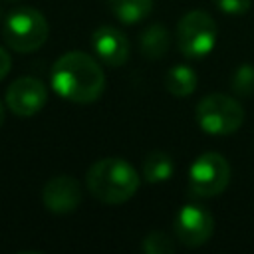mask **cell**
<instances>
[{
	"mask_svg": "<svg viewBox=\"0 0 254 254\" xmlns=\"http://www.w3.org/2000/svg\"><path fill=\"white\" fill-rule=\"evenodd\" d=\"M54 91L73 103H91L105 89L101 65L85 52H67L52 67Z\"/></svg>",
	"mask_w": 254,
	"mask_h": 254,
	"instance_id": "1",
	"label": "cell"
},
{
	"mask_svg": "<svg viewBox=\"0 0 254 254\" xmlns=\"http://www.w3.org/2000/svg\"><path fill=\"white\" fill-rule=\"evenodd\" d=\"M91 196L105 204H121L129 200L139 189L137 171L119 157H105L95 161L85 177Z\"/></svg>",
	"mask_w": 254,
	"mask_h": 254,
	"instance_id": "2",
	"label": "cell"
},
{
	"mask_svg": "<svg viewBox=\"0 0 254 254\" xmlns=\"http://www.w3.org/2000/svg\"><path fill=\"white\" fill-rule=\"evenodd\" d=\"M50 26L44 14L36 8H18L4 20L2 36L8 48L20 54H30L42 48L48 40Z\"/></svg>",
	"mask_w": 254,
	"mask_h": 254,
	"instance_id": "3",
	"label": "cell"
},
{
	"mask_svg": "<svg viewBox=\"0 0 254 254\" xmlns=\"http://www.w3.org/2000/svg\"><path fill=\"white\" fill-rule=\"evenodd\" d=\"M196 121L210 135L236 133L244 121V109L238 99L226 93H210L196 105Z\"/></svg>",
	"mask_w": 254,
	"mask_h": 254,
	"instance_id": "4",
	"label": "cell"
},
{
	"mask_svg": "<svg viewBox=\"0 0 254 254\" xmlns=\"http://www.w3.org/2000/svg\"><path fill=\"white\" fill-rule=\"evenodd\" d=\"M179 50L187 58H202L216 44V22L204 10L185 14L177 24Z\"/></svg>",
	"mask_w": 254,
	"mask_h": 254,
	"instance_id": "5",
	"label": "cell"
},
{
	"mask_svg": "<svg viewBox=\"0 0 254 254\" xmlns=\"http://www.w3.org/2000/svg\"><path fill=\"white\" fill-rule=\"evenodd\" d=\"M230 183V165L224 155L208 151L194 159L189 171V189L194 196L210 198L220 194Z\"/></svg>",
	"mask_w": 254,
	"mask_h": 254,
	"instance_id": "6",
	"label": "cell"
},
{
	"mask_svg": "<svg viewBox=\"0 0 254 254\" xmlns=\"http://www.w3.org/2000/svg\"><path fill=\"white\" fill-rule=\"evenodd\" d=\"M212 230H214L212 214L198 204L183 206L175 218V234L189 248L202 246L210 238Z\"/></svg>",
	"mask_w": 254,
	"mask_h": 254,
	"instance_id": "7",
	"label": "cell"
},
{
	"mask_svg": "<svg viewBox=\"0 0 254 254\" xmlns=\"http://www.w3.org/2000/svg\"><path fill=\"white\" fill-rule=\"evenodd\" d=\"M48 101L46 85L36 77H18L6 89V105L18 117H32Z\"/></svg>",
	"mask_w": 254,
	"mask_h": 254,
	"instance_id": "8",
	"label": "cell"
},
{
	"mask_svg": "<svg viewBox=\"0 0 254 254\" xmlns=\"http://www.w3.org/2000/svg\"><path fill=\"white\" fill-rule=\"evenodd\" d=\"M42 202L54 214L73 212L81 202V187L69 175L52 177L42 189Z\"/></svg>",
	"mask_w": 254,
	"mask_h": 254,
	"instance_id": "9",
	"label": "cell"
},
{
	"mask_svg": "<svg viewBox=\"0 0 254 254\" xmlns=\"http://www.w3.org/2000/svg\"><path fill=\"white\" fill-rule=\"evenodd\" d=\"M91 48L97 58L111 67L123 65L131 54V44L127 36L113 26H99L91 34Z\"/></svg>",
	"mask_w": 254,
	"mask_h": 254,
	"instance_id": "10",
	"label": "cell"
},
{
	"mask_svg": "<svg viewBox=\"0 0 254 254\" xmlns=\"http://www.w3.org/2000/svg\"><path fill=\"white\" fill-rule=\"evenodd\" d=\"M169 46H171V36L163 24H151L149 28L143 30L139 38V50L149 60L163 58L169 52Z\"/></svg>",
	"mask_w": 254,
	"mask_h": 254,
	"instance_id": "11",
	"label": "cell"
},
{
	"mask_svg": "<svg viewBox=\"0 0 254 254\" xmlns=\"http://www.w3.org/2000/svg\"><path fill=\"white\" fill-rule=\"evenodd\" d=\"M196 83H198V77H196V71L189 65H175L167 71L165 75V87L171 95L175 97H187L190 95L194 89H196Z\"/></svg>",
	"mask_w": 254,
	"mask_h": 254,
	"instance_id": "12",
	"label": "cell"
},
{
	"mask_svg": "<svg viewBox=\"0 0 254 254\" xmlns=\"http://www.w3.org/2000/svg\"><path fill=\"white\" fill-rule=\"evenodd\" d=\"M107 4L123 24H137L153 12V0H107Z\"/></svg>",
	"mask_w": 254,
	"mask_h": 254,
	"instance_id": "13",
	"label": "cell"
},
{
	"mask_svg": "<svg viewBox=\"0 0 254 254\" xmlns=\"http://www.w3.org/2000/svg\"><path fill=\"white\" fill-rule=\"evenodd\" d=\"M173 159L163 151H153L143 161V179L147 183H163L173 177Z\"/></svg>",
	"mask_w": 254,
	"mask_h": 254,
	"instance_id": "14",
	"label": "cell"
},
{
	"mask_svg": "<svg viewBox=\"0 0 254 254\" xmlns=\"http://www.w3.org/2000/svg\"><path fill=\"white\" fill-rule=\"evenodd\" d=\"M143 250L147 254H173L177 250V246L165 232L153 230L143 238Z\"/></svg>",
	"mask_w": 254,
	"mask_h": 254,
	"instance_id": "15",
	"label": "cell"
},
{
	"mask_svg": "<svg viewBox=\"0 0 254 254\" xmlns=\"http://www.w3.org/2000/svg\"><path fill=\"white\" fill-rule=\"evenodd\" d=\"M232 89L234 93L242 95V97H248L254 93V65L250 64H242L234 75H232Z\"/></svg>",
	"mask_w": 254,
	"mask_h": 254,
	"instance_id": "16",
	"label": "cell"
},
{
	"mask_svg": "<svg viewBox=\"0 0 254 254\" xmlns=\"http://www.w3.org/2000/svg\"><path fill=\"white\" fill-rule=\"evenodd\" d=\"M224 14H244L252 0H212Z\"/></svg>",
	"mask_w": 254,
	"mask_h": 254,
	"instance_id": "17",
	"label": "cell"
},
{
	"mask_svg": "<svg viewBox=\"0 0 254 254\" xmlns=\"http://www.w3.org/2000/svg\"><path fill=\"white\" fill-rule=\"evenodd\" d=\"M8 71H10V54L0 46V79H4Z\"/></svg>",
	"mask_w": 254,
	"mask_h": 254,
	"instance_id": "18",
	"label": "cell"
},
{
	"mask_svg": "<svg viewBox=\"0 0 254 254\" xmlns=\"http://www.w3.org/2000/svg\"><path fill=\"white\" fill-rule=\"evenodd\" d=\"M4 117H6V109H4V103L0 101V125L4 123Z\"/></svg>",
	"mask_w": 254,
	"mask_h": 254,
	"instance_id": "19",
	"label": "cell"
},
{
	"mask_svg": "<svg viewBox=\"0 0 254 254\" xmlns=\"http://www.w3.org/2000/svg\"><path fill=\"white\" fill-rule=\"evenodd\" d=\"M0 16H2V8H0Z\"/></svg>",
	"mask_w": 254,
	"mask_h": 254,
	"instance_id": "20",
	"label": "cell"
},
{
	"mask_svg": "<svg viewBox=\"0 0 254 254\" xmlns=\"http://www.w3.org/2000/svg\"><path fill=\"white\" fill-rule=\"evenodd\" d=\"M10 2H18V0H10Z\"/></svg>",
	"mask_w": 254,
	"mask_h": 254,
	"instance_id": "21",
	"label": "cell"
}]
</instances>
